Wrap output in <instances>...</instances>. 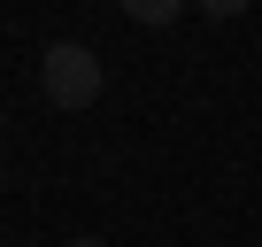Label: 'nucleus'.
<instances>
[{
	"instance_id": "f257e3e1",
	"label": "nucleus",
	"mask_w": 262,
	"mask_h": 247,
	"mask_svg": "<svg viewBox=\"0 0 262 247\" xmlns=\"http://www.w3.org/2000/svg\"><path fill=\"white\" fill-rule=\"evenodd\" d=\"M100 85H108V70H100V54H93V47L54 39V47L39 54V93H47L54 108H93V100H100Z\"/></svg>"
},
{
	"instance_id": "f03ea898",
	"label": "nucleus",
	"mask_w": 262,
	"mask_h": 247,
	"mask_svg": "<svg viewBox=\"0 0 262 247\" xmlns=\"http://www.w3.org/2000/svg\"><path fill=\"white\" fill-rule=\"evenodd\" d=\"M116 8H123L131 24H147V31H170V24L185 16V0H116Z\"/></svg>"
},
{
	"instance_id": "7ed1b4c3",
	"label": "nucleus",
	"mask_w": 262,
	"mask_h": 247,
	"mask_svg": "<svg viewBox=\"0 0 262 247\" xmlns=\"http://www.w3.org/2000/svg\"><path fill=\"white\" fill-rule=\"evenodd\" d=\"M193 8H208V16L224 24V16H247V8H254V0H193Z\"/></svg>"
},
{
	"instance_id": "20e7f679",
	"label": "nucleus",
	"mask_w": 262,
	"mask_h": 247,
	"mask_svg": "<svg viewBox=\"0 0 262 247\" xmlns=\"http://www.w3.org/2000/svg\"><path fill=\"white\" fill-rule=\"evenodd\" d=\"M70 247H100V239H70Z\"/></svg>"
}]
</instances>
